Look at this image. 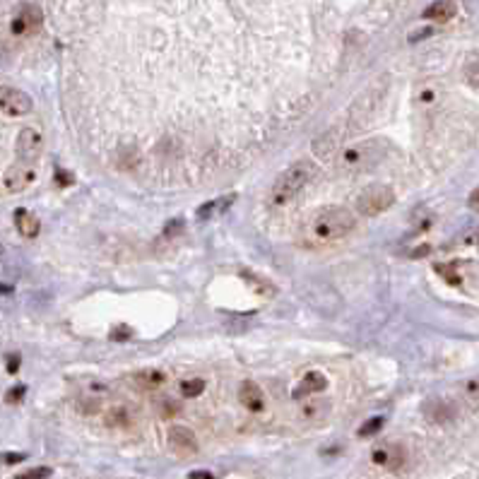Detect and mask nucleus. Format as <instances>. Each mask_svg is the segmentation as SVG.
Wrapping results in <instances>:
<instances>
[{
    "mask_svg": "<svg viewBox=\"0 0 479 479\" xmlns=\"http://www.w3.org/2000/svg\"><path fill=\"white\" fill-rule=\"evenodd\" d=\"M354 227H357V217L347 207H323L306 222L301 232V241L303 246H328V243L344 238Z\"/></svg>",
    "mask_w": 479,
    "mask_h": 479,
    "instance_id": "nucleus-1",
    "label": "nucleus"
},
{
    "mask_svg": "<svg viewBox=\"0 0 479 479\" xmlns=\"http://www.w3.org/2000/svg\"><path fill=\"white\" fill-rule=\"evenodd\" d=\"M313 173H316V167H313L311 162H297V164H292L287 171L279 173L270 191V198L274 205H287L289 200H294V198L308 186Z\"/></svg>",
    "mask_w": 479,
    "mask_h": 479,
    "instance_id": "nucleus-2",
    "label": "nucleus"
},
{
    "mask_svg": "<svg viewBox=\"0 0 479 479\" xmlns=\"http://www.w3.org/2000/svg\"><path fill=\"white\" fill-rule=\"evenodd\" d=\"M386 154V147H383L381 140H364L359 144H352L342 152L340 164L344 171H366V169H373Z\"/></svg>",
    "mask_w": 479,
    "mask_h": 479,
    "instance_id": "nucleus-3",
    "label": "nucleus"
},
{
    "mask_svg": "<svg viewBox=\"0 0 479 479\" xmlns=\"http://www.w3.org/2000/svg\"><path fill=\"white\" fill-rule=\"evenodd\" d=\"M395 205V191L386 183H373V186H366L354 200V207L361 217H378L386 209H391Z\"/></svg>",
    "mask_w": 479,
    "mask_h": 479,
    "instance_id": "nucleus-4",
    "label": "nucleus"
},
{
    "mask_svg": "<svg viewBox=\"0 0 479 479\" xmlns=\"http://www.w3.org/2000/svg\"><path fill=\"white\" fill-rule=\"evenodd\" d=\"M44 24V12L32 3H24L19 5V10L15 12L12 22H10V32L15 37H27V34H34L39 32Z\"/></svg>",
    "mask_w": 479,
    "mask_h": 479,
    "instance_id": "nucleus-5",
    "label": "nucleus"
},
{
    "mask_svg": "<svg viewBox=\"0 0 479 479\" xmlns=\"http://www.w3.org/2000/svg\"><path fill=\"white\" fill-rule=\"evenodd\" d=\"M41 149H44V135L39 128L29 126V128H22L17 135V157L19 162H37L41 157Z\"/></svg>",
    "mask_w": 479,
    "mask_h": 479,
    "instance_id": "nucleus-6",
    "label": "nucleus"
},
{
    "mask_svg": "<svg viewBox=\"0 0 479 479\" xmlns=\"http://www.w3.org/2000/svg\"><path fill=\"white\" fill-rule=\"evenodd\" d=\"M34 109V102L27 92L15 87H0V111L8 116H24Z\"/></svg>",
    "mask_w": 479,
    "mask_h": 479,
    "instance_id": "nucleus-7",
    "label": "nucleus"
},
{
    "mask_svg": "<svg viewBox=\"0 0 479 479\" xmlns=\"http://www.w3.org/2000/svg\"><path fill=\"white\" fill-rule=\"evenodd\" d=\"M34 181H37V171H34V167L27 162H19V164H15V167H10L8 173H5V178H3L5 188H8L10 193L27 191Z\"/></svg>",
    "mask_w": 479,
    "mask_h": 479,
    "instance_id": "nucleus-8",
    "label": "nucleus"
},
{
    "mask_svg": "<svg viewBox=\"0 0 479 479\" xmlns=\"http://www.w3.org/2000/svg\"><path fill=\"white\" fill-rule=\"evenodd\" d=\"M169 446H171V451L178 453V455H196L198 436L193 433V429L176 424V426L169 429Z\"/></svg>",
    "mask_w": 479,
    "mask_h": 479,
    "instance_id": "nucleus-9",
    "label": "nucleus"
},
{
    "mask_svg": "<svg viewBox=\"0 0 479 479\" xmlns=\"http://www.w3.org/2000/svg\"><path fill=\"white\" fill-rule=\"evenodd\" d=\"M371 458H373V462H376V465L395 472V470H400V467L405 465L407 453H405V448L397 446V443H386V446L373 448Z\"/></svg>",
    "mask_w": 479,
    "mask_h": 479,
    "instance_id": "nucleus-10",
    "label": "nucleus"
},
{
    "mask_svg": "<svg viewBox=\"0 0 479 479\" xmlns=\"http://www.w3.org/2000/svg\"><path fill=\"white\" fill-rule=\"evenodd\" d=\"M326 388H328L326 373H321V371H308L306 376L301 378V383H299V386L292 391V397H294V400H303V397H308V395H316V393H323Z\"/></svg>",
    "mask_w": 479,
    "mask_h": 479,
    "instance_id": "nucleus-11",
    "label": "nucleus"
},
{
    "mask_svg": "<svg viewBox=\"0 0 479 479\" xmlns=\"http://www.w3.org/2000/svg\"><path fill=\"white\" fill-rule=\"evenodd\" d=\"M238 400L246 407L248 412H263L265 410V395H263V388L253 381H243L238 388Z\"/></svg>",
    "mask_w": 479,
    "mask_h": 479,
    "instance_id": "nucleus-12",
    "label": "nucleus"
},
{
    "mask_svg": "<svg viewBox=\"0 0 479 479\" xmlns=\"http://www.w3.org/2000/svg\"><path fill=\"white\" fill-rule=\"evenodd\" d=\"M15 227H17V232L22 234L24 238H34V236H39L41 222H39V217L34 212L19 207L17 212H15Z\"/></svg>",
    "mask_w": 479,
    "mask_h": 479,
    "instance_id": "nucleus-13",
    "label": "nucleus"
},
{
    "mask_svg": "<svg viewBox=\"0 0 479 479\" xmlns=\"http://www.w3.org/2000/svg\"><path fill=\"white\" fill-rule=\"evenodd\" d=\"M458 12L455 0H436L424 10V19H431V22H448Z\"/></svg>",
    "mask_w": 479,
    "mask_h": 479,
    "instance_id": "nucleus-14",
    "label": "nucleus"
},
{
    "mask_svg": "<svg viewBox=\"0 0 479 479\" xmlns=\"http://www.w3.org/2000/svg\"><path fill=\"white\" fill-rule=\"evenodd\" d=\"M424 414H426L431 422L443 424V422H451V419L455 417V407L448 400H429L426 405H424Z\"/></svg>",
    "mask_w": 479,
    "mask_h": 479,
    "instance_id": "nucleus-15",
    "label": "nucleus"
},
{
    "mask_svg": "<svg viewBox=\"0 0 479 479\" xmlns=\"http://www.w3.org/2000/svg\"><path fill=\"white\" fill-rule=\"evenodd\" d=\"M340 147V135H337L335 131L326 133V135H321L318 140H313V154L321 159H328L335 149Z\"/></svg>",
    "mask_w": 479,
    "mask_h": 479,
    "instance_id": "nucleus-16",
    "label": "nucleus"
},
{
    "mask_svg": "<svg viewBox=\"0 0 479 479\" xmlns=\"http://www.w3.org/2000/svg\"><path fill=\"white\" fill-rule=\"evenodd\" d=\"M133 378H135V383L142 391H154V388L164 386V381H167L164 371H159V368H144V371H138Z\"/></svg>",
    "mask_w": 479,
    "mask_h": 479,
    "instance_id": "nucleus-17",
    "label": "nucleus"
},
{
    "mask_svg": "<svg viewBox=\"0 0 479 479\" xmlns=\"http://www.w3.org/2000/svg\"><path fill=\"white\" fill-rule=\"evenodd\" d=\"M203 391H205V381H203V378H186V381L181 383L183 397H198Z\"/></svg>",
    "mask_w": 479,
    "mask_h": 479,
    "instance_id": "nucleus-18",
    "label": "nucleus"
},
{
    "mask_svg": "<svg viewBox=\"0 0 479 479\" xmlns=\"http://www.w3.org/2000/svg\"><path fill=\"white\" fill-rule=\"evenodd\" d=\"M383 424H386V419L383 417H371L368 422H364L361 426H359V436L361 438H371V436H376L378 431L383 429Z\"/></svg>",
    "mask_w": 479,
    "mask_h": 479,
    "instance_id": "nucleus-19",
    "label": "nucleus"
},
{
    "mask_svg": "<svg viewBox=\"0 0 479 479\" xmlns=\"http://www.w3.org/2000/svg\"><path fill=\"white\" fill-rule=\"evenodd\" d=\"M128 422H131V412H128L126 407H113V410L106 414L109 426H126Z\"/></svg>",
    "mask_w": 479,
    "mask_h": 479,
    "instance_id": "nucleus-20",
    "label": "nucleus"
},
{
    "mask_svg": "<svg viewBox=\"0 0 479 479\" xmlns=\"http://www.w3.org/2000/svg\"><path fill=\"white\" fill-rule=\"evenodd\" d=\"M465 77H467V82H470L472 87L479 89V56H477V58H472V61L467 63V68H465Z\"/></svg>",
    "mask_w": 479,
    "mask_h": 479,
    "instance_id": "nucleus-21",
    "label": "nucleus"
},
{
    "mask_svg": "<svg viewBox=\"0 0 479 479\" xmlns=\"http://www.w3.org/2000/svg\"><path fill=\"white\" fill-rule=\"evenodd\" d=\"M433 270L441 274V277H446L448 284H460V274H458L455 265H436Z\"/></svg>",
    "mask_w": 479,
    "mask_h": 479,
    "instance_id": "nucleus-22",
    "label": "nucleus"
},
{
    "mask_svg": "<svg viewBox=\"0 0 479 479\" xmlns=\"http://www.w3.org/2000/svg\"><path fill=\"white\" fill-rule=\"evenodd\" d=\"M159 414H162V417H176V414L178 412H181V405H178V402L176 400H169V397H167V400H162V402H159Z\"/></svg>",
    "mask_w": 479,
    "mask_h": 479,
    "instance_id": "nucleus-23",
    "label": "nucleus"
},
{
    "mask_svg": "<svg viewBox=\"0 0 479 479\" xmlns=\"http://www.w3.org/2000/svg\"><path fill=\"white\" fill-rule=\"evenodd\" d=\"M46 477H51V470L48 467H37V470H29L15 479H46Z\"/></svg>",
    "mask_w": 479,
    "mask_h": 479,
    "instance_id": "nucleus-24",
    "label": "nucleus"
},
{
    "mask_svg": "<svg viewBox=\"0 0 479 479\" xmlns=\"http://www.w3.org/2000/svg\"><path fill=\"white\" fill-rule=\"evenodd\" d=\"M465 395L470 397V400H477L479 402V376L470 378V381L465 383Z\"/></svg>",
    "mask_w": 479,
    "mask_h": 479,
    "instance_id": "nucleus-25",
    "label": "nucleus"
},
{
    "mask_svg": "<svg viewBox=\"0 0 479 479\" xmlns=\"http://www.w3.org/2000/svg\"><path fill=\"white\" fill-rule=\"evenodd\" d=\"M131 335H133V330L128 326H118L111 330V340H116V342H126Z\"/></svg>",
    "mask_w": 479,
    "mask_h": 479,
    "instance_id": "nucleus-26",
    "label": "nucleus"
},
{
    "mask_svg": "<svg viewBox=\"0 0 479 479\" xmlns=\"http://www.w3.org/2000/svg\"><path fill=\"white\" fill-rule=\"evenodd\" d=\"M181 232H183V222H181V219H171V222L164 227V234H167V236H176V234H181Z\"/></svg>",
    "mask_w": 479,
    "mask_h": 479,
    "instance_id": "nucleus-27",
    "label": "nucleus"
},
{
    "mask_svg": "<svg viewBox=\"0 0 479 479\" xmlns=\"http://www.w3.org/2000/svg\"><path fill=\"white\" fill-rule=\"evenodd\" d=\"M465 246H479V229H472V232H467L465 236L460 238Z\"/></svg>",
    "mask_w": 479,
    "mask_h": 479,
    "instance_id": "nucleus-28",
    "label": "nucleus"
},
{
    "mask_svg": "<svg viewBox=\"0 0 479 479\" xmlns=\"http://www.w3.org/2000/svg\"><path fill=\"white\" fill-rule=\"evenodd\" d=\"M56 178H58V186H70V183H73V173L63 171V169H58Z\"/></svg>",
    "mask_w": 479,
    "mask_h": 479,
    "instance_id": "nucleus-29",
    "label": "nucleus"
},
{
    "mask_svg": "<svg viewBox=\"0 0 479 479\" xmlns=\"http://www.w3.org/2000/svg\"><path fill=\"white\" fill-rule=\"evenodd\" d=\"M24 393H27V388H24V386H17V388H15V391H10V393H8V402H17L19 397L24 395Z\"/></svg>",
    "mask_w": 479,
    "mask_h": 479,
    "instance_id": "nucleus-30",
    "label": "nucleus"
},
{
    "mask_svg": "<svg viewBox=\"0 0 479 479\" xmlns=\"http://www.w3.org/2000/svg\"><path fill=\"white\" fill-rule=\"evenodd\" d=\"M467 205H470L472 209H477V212H479V186L475 188V191L470 193V198H467Z\"/></svg>",
    "mask_w": 479,
    "mask_h": 479,
    "instance_id": "nucleus-31",
    "label": "nucleus"
},
{
    "mask_svg": "<svg viewBox=\"0 0 479 479\" xmlns=\"http://www.w3.org/2000/svg\"><path fill=\"white\" fill-rule=\"evenodd\" d=\"M19 368V354H12V357H8V371L15 373Z\"/></svg>",
    "mask_w": 479,
    "mask_h": 479,
    "instance_id": "nucleus-32",
    "label": "nucleus"
},
{
    "mask_svg": "<svg viewBox=\"0 0 479 479\" xmlns=\"http://www.w3.org/2000/svg\"><path fill=\"white\" fill-rule=\"evenodd\" d=\"M24 458H27V455H22V453H8V455H3V460L12 465V462H22Z\"/></svg>",
    "mask_w": 479,
    "mask_h": 479,
    "instance_id": "nucleus-33",
    "label": "nucleus"
},
{
    "mask_svg": "<svg viewBox=\"0 0 479 479\" xmlns=\"http://www.w3.org/2000/svg\"><path fill=\"white\" fill-rule=\"evenodd\" d=\"M188 479H214L212 472H205V470H196L188 475Z\"/></svg>",
    "mask_w": 479,
    "mask_h": 479,
    "instance_id": "nucleus-34",
    "label": "nucleus"
},
{
    "mask_svg": "<svg viewBox=\"0 0 479 479\" xmlns=\"http://www.w3.org/2000/svg\"><path fill=\"white\" fill-rule=\"evenodd\" d=\"M431 32H433V29H419V34H412L410 41H419V39H422V37H429Z\"/></svg>",
    "mask_w": 479,
    "mask_h": 479,
    "instance_id": "nucleus-35",
    "label": "nucleus"
},
{
    "mask_svg": "<svg viewBox=\"0 0 479 479\" xmlns=\"http://www.w3.org/2000/svg\"><path fill=\"white\" fill-rule=\"evenodd\" d=\"M426 253H429V246H422V248H414L410 256L412 258H422V256H426Z\"/></svg>",
    "mask_w": 479,
    "mask_h": 479,
    "instance_id": "nucleus-36",
    "label": "nucleus"
}]
</instances>
